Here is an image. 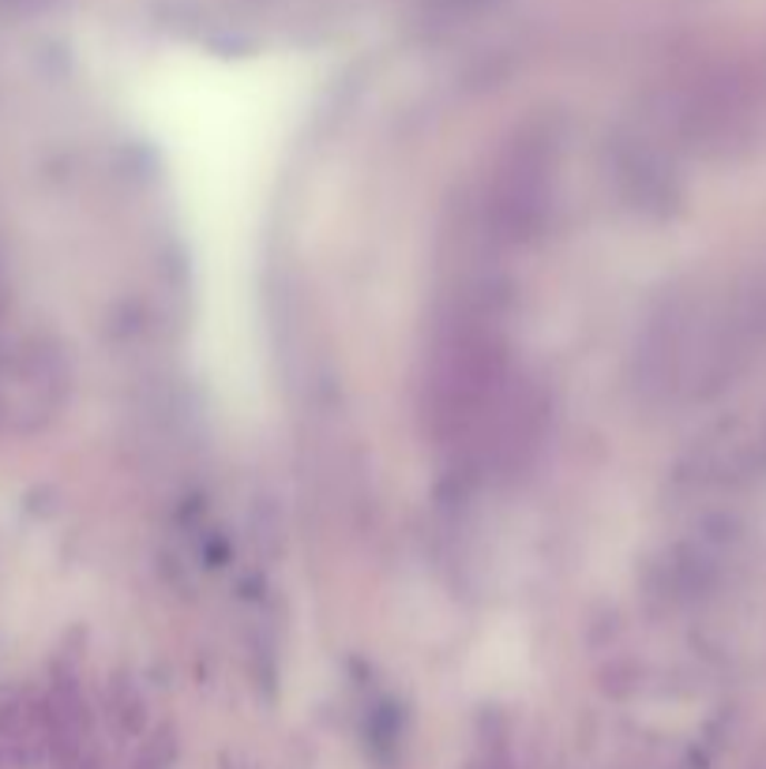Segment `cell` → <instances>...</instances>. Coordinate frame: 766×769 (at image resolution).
Returning <instances> with one entry per match:
<instances>
[{
  "label": "cell",
  "instance_id": "obj_1",
  "mask_svg": "<svg viewBox=\"0 0 766 769\" xmlns=\"http://www.w3.org/2000/svg\"><path fill=\"white\" fill-rule=\"evenodd\" d=\"M560 196V139L527 128L511 139L489 185V226L503 240H533L549 226Z\"/></svg>",
  "mask_w": 766,
  "mask_h": 769
},
{
  "label": "cell",
  "instance_id": "obj_2",
  "mask_svg": "<svg viewBox=\"0 0 766 769\" xmlns=\"http://www.w3.org/2000/svg\"><path fill=\"white\" fill-rule=\"evenodd\" d=\"M169 758H174V740H169V732H158L155 740H150L144 762H139V769H166Z\"/></svg>",
  "mask_w": 766,
  "mask_h": 769
},
{
  "label": "cell",
  "instance_id": "obj_3",
  "mask_svg": "<svg viewBox=\"0 0 766 769\" xmlns=\"http://www.w3.org/2000/svg\"><path fill=\"white\" fill-rule=\"evenodd\" d=\"M222 769H240V766H237V762H234V766H229V762H222Z\"/></svg>",
  "mask_w": 766,
  "mask_h": 769
}]
</instances>
